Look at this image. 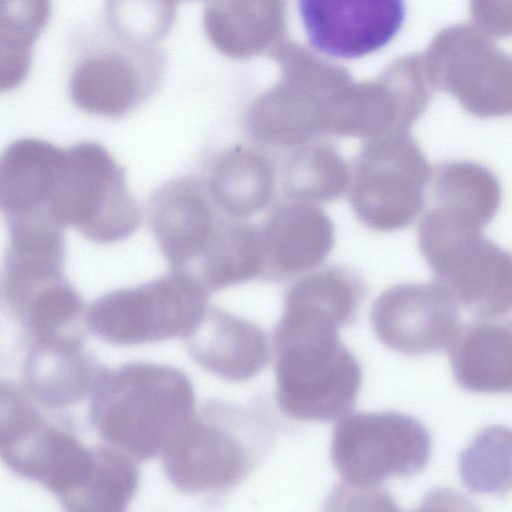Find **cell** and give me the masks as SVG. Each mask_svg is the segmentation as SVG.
Here are the masks:
<instances>
[{"mask_svg":"<svg viewBox=\"0 0 512 512\" xmlns=\"http://www.w3.org/2000/svg\"><path fill=\"white\" fill-rule=\"evenodd\" d=\"M220 214L206 181L195 177L172 180L153 194L149 224L172 271H192L223 220Z\"/></svg>","mask_w":512,"mask_h":512,"instance_id":"obj_15","label":"cell"},{"mask_svg":"<svg viewBox=\"0 0 512 512\" xmlns=\"http://www.w3.org/2000/svg\"><path fill=\"white\" fill-rule=\"evenodd\" d=\"M434 203L466 213L484 226L502 201L501 184L488 167L468 160L444 161L431 175Z\"/></svg>","mask_w":512,"mask_h":512,"instance_id":"obj_23","label":"cell"},{"mask_svg":"<svg viewBox=\"0 0 512 512\" xmlns=\"http://www.w3.org/2000/svg\"><path fill=\"white\" fill-rule=\"evenodd\" d=\"M175 0H106L108 34L134 45L156 46L175 20Z\"/></svg>","mask_w":512,"mask_h":512,"instance_id":"obj_27","label":"cell"},{"mask_svg":"<svg viewBox=\"0 0 512 512\" xmlns=\"http://www.w3.org/2000/svg\"><path fill=\"white\" fill-rule=\"evenodd\" d=\"M25 346L23 390L46 409H66L82 401L107 369L84 343L32 342Z\"/></svg>","mask_w":512,"mask_h":512,"instance_id":"obj_18","label":"cell"},{"mask_svg":"<svg viewBox=\"0 0 512 512\" xmlns=\"http://www.w3.org/2000/svg\"><path fill=\"white\" fill-rule=\"evenodd\" d=\"M448 349L460 387L477 393H512V319H480L461 326Z\"/></svg>","mask_w":512,"mask_h":512,"instance_id":"obj_20","label":"cell"},{"mask_svg":"<svg viewBox=\"0 0 512 512\" xmlns=\"http://www.w3.org/2000/svg\"><path fill=\"white\" fill-rule=\"evenodd\" d=\"M206 185L216 207L225 216L246 218L270 202L275 166L258 151L235 147L217 158Z\"/></svg>","mask_w":512,"mask_h":512,"instance_id":"obj_21","label":"cell"},{"mask_svg":"<svg viewBox=\"0 0 512 512\" xmlns=\"http://www.w3.org/2000/svg\"><path fill=\"white\" fill-rule=\"evenodd\" d=\"M208 295L196 281L171 270L101 296L87 308L86 322L99 339L118 346L184 338L207 312Z\"/></svg>","mask_w":512,"mask_h":512,"instance_id":"obj_4","label":"cell"},{"mask_svg":"<svg viewBox=\"0 0 512 512\" xmlns=\"http://www.w3.org/2000/svg\"><path fill=\"white\" fill-rule=\"evenodd\" d=\"M298 7L310 45L342 59L381 49L405 17L404 0H298Z\"/></svg>","mask_w":512,"mask_h":512,"instance_id":"obj_14","label":"cell"},{"mask_svg":"<svg viewBox=\"0 0 512 512\" xmlns=\"http://www.w3.org/2000/svg\"><path fill=\"white\" fill-rule=\"evenodd\" d=\"M53 216L62 228L70 226L97 243L125 239L140 221L124 170L103 146L94 142L64 149Z\"/></svg>","mask_w":512,"mask_h":512,"instance_id":"obj_5","label":"cell"},{"mask_svg":"<svg viewBox=\"0 0 512 512\" xmlns=\"http://www.w3.org/2000/svg\"><path fill=\"white\" fill-rule=\"evenodd\" d=\"M474 25L497 40L512 39V0H469Z\"/></svg>","mask_w":512,"mask_h":512,"instance_id":"obj_28","label":"cell"},{"mask_svg":"<svg viewBox=\"0 0 512 512\" xmlns=\"http://www.w3.org/2000/svg\"><path fill=\"white\" fill-rule=\"evenodd\" d=\"M473 219L433 205L421 218L422 256L458 305L481 319L512 312V252L483 235Z\"/></svg>","mask_w":512,"mask_h":512,"instance_id":"obj_2","label":"cell"},{"mask_svg":"<svg viewBox=\"0 0 512 512\" xmlns=\"http://www.w3.org/2000/svg\"><path fill=\"white\" fill-rule=\"evenodd\" d=\"M462 483L474 493L504 495L512 490V429H483L459 458Z\"/></svg>","mask_w":512,"mask_h":512,"instance_id":"obj_26","label":"cell"},{"mask_svg":"<svg viewBox=\"0 0 512 512\" xmlns=\"http://www.w3.org/2000/svg\"><path fill=\"white\" fill-rule=\"evenodd\" d=\"M431 175L424 153L409 132L369 138L353 168L352 209L373 230L405 228L423 209Z\"/></svg>","mask_w":512,"mask_h":512,"instance_id":"obj_6","label":"cell"},{"mask_svg":"<svg viewBox=\"0 0 512 512\" xmlns=\"http://www.w3.org/2000/svg\"><path fill=\"white\" fill-rule=\"evenodd\" d=\"M183 340L195 363L230 381L254 377L270 358L266 334L258 325L217 307H209Z\"/></svg>","mask_w":512,"mask_h":512,"instance_id":"obj_17","label":"cell"},{"mask_svg":"<svg viewBox=\"0 0 512 512\" xmlns=\"http://www.w3.org/2000/svg\"><path fill=\"white\" fill-rule=\"evenodd\" d=\"M276 399L288 416L330 421L352 408L361 385V368L340 342L275 352Z\"/></svg>","mask_w":512,"mask_h":512,"instance_id":"obj_11","label":"cell"},{"mask_svg":"<svg viewBox=\"0 0 512 512\" xmlns=\"http://www.w3.org/2000/svg\"><path fill=\"white\" fill-rule=\"evenodd\" d=\"M458 303L438 282L403 283L374 302L371 322L378 339L407 355L448 348L460 326Z\"/></svg>","mask_w":512,"mask_h":512,"instance_id":"obj_13","label":"cell"},{"mask_svg":"<svg viewBox=\"0 0 512 512\" xmlns=\"http://www.w3.org/2000/svg\"><path fill=\"white\" fill-rule=\"evenodd\" d=\"M90 396L95 433L137 462L161 454L195 411L191 380L166 364L137 361L107 368Z\"/></svg>","mask_w":512,"mask_h":512,"instance_id":"obj_1","label":"cell"},{"mask_svg":"<svg viewBox=\"0 0 512 512\" xmlns=\"http://www.w3.org/2000/svg\"><path fill=\"white\" fill-rule=\"evenodd\" d=\"M239 408L207 401L195 410L161 452L165 476L190 496L219 494L237 486L251 471L253 456Z\"/></svg>","mask_w":512,"mask_h":512,"instance_id":"obj_3","label":"cell"},{"mask_svg":"<svg viewBox=\"0 0 512 512\" xmlns=\"http://www.w3.org/2000/svg\"><path fill=\"white\" fill-rule=\"evenodd\" d=\"M64 256L42 251H9L1 275V302L21 332L32 342L85 339V304L64 275Z\"/></svg>","mask_w":512,"mask_h":512,"instance_id":"obj_7","label":"cell"},{"mask_svg":"<svg viewBox=\"0 0 512 512\" xmlns=\"http://www.w3.org/2000/svg\"><path fill=\"white\" fill-rule=\"evenodd\" d=\"M51 15V0H0V88L18 87L29 74L33 49Z\"/></svg>","mask_w":512,"mask_h":512,"instance_id":"obj_24","label":"cell"},{"mask_svg":"<svg viewBox=\"0 0 512 512\" xmlns=\"http://www.w3.org/2000/svg\"><path fill=\"white\" fill-rule=\"evenodd\" d=\"M268 268L293 275L322 263L334 244V227L319 207L298 201L277 209L261 230Z\"/></svg>","mask_w":512,"mask_h":512,"instance_id":"obj_19","label":"cell"},{"mask_svg":"<svg viewBox=\"0 0 512 512\" xmlns=\"http://www.w3.org/2000/svg\"><path fill=\"white\" fill-rule=\"evenodd\" d=\"M266 271L261 230L250 223L222 220L192 271L185 276L214 292Z\"/></svg>","mask_w":512,"mask_h":512,"instance_id":"obj_22","label":"cell"},{"mask_svg":"<svg viewBox=\"0 0 512 512\" xmlns=\"http://www.w3.org/2000/svg\"><path fill=\"white\" fill-rule=\"evenodd\" d=\"M64 149L39 139L11 143L0 161V204L8 227L59 226L52 206ZM63 229V228H62Z\"/></svg>","mask_w":512,"mask_h":512,"instance_id":"obj_16","label":"cell"},{"mask_svg":"<svg viewBox=\"0 0 512 512\" xmlns=\"http://www.w3.org/2000/svg\"><path fill=\"white\" fill-rule=\"evenodd\" d=\"M430 80L478 118L512 115V53L475 25L444 28L429 51Z\"/></svg>","mask_w":512,"mask_h":512,"instance_id":"obj_10","label":"cell"},{"mask_svg":"<svg viewBox=\"0 0 512 512\" xmlns=\"http://www.w3.org/2000/svg\"><path fill=\"white\" fill-rule=\"evenodd\" d=\"M109 40L77 61L68 91L82 111L119 117L155 92L164 74L165 59L156 46L129 44L112 36Z\"/></svg>","mask_w":512,"mask_h":512,"instance_id":"obj_12","label":"cell"},{"mask_svg":"<svg viewBox=\"0 0 512 512\" xmlns=\"http://www.w3.org/2000/svg\"><path fill=\"white\" fill-rule=\"evenodd\" d=\"M36 404L23 389L1 382L0 454L17 476L57 496L79 476L90 447L64 419H50Z\"/></svg>","mask_w":512,"mask_h":512,"instance_id":"obj_9","label":"cell"},{"mask_svg":"<svg viewBox=\"0 0 512 512\" xmlns=\"http://www.w3.org/2000/svg\"><path fill=\"white\" fill-rule=\"evenodd\" d=\"M431 455V437L423 424L397 412L345 415L332 437L331 459L345 485L371 490L391 476L422 471Z\"/></svg>","mask_w":512,"mask_h":512,"instance_id":"obj_8","label":"cell"},{"mask_svg":"<svg viewBox=\"0 0 512 512\" xmlns=\"http://www.w3.org/2000/svg\"><path fill=\"white\" fill-rule=\"evenodd\" d=\"M349 169L340 153L329 144H310L297 149L283 171L286 195L297 201H330L347 190Z\"/></svg>","mask_w":512,"mask_h":512,"instance_id":"obj_25","label":"cell"}]
</instances>
